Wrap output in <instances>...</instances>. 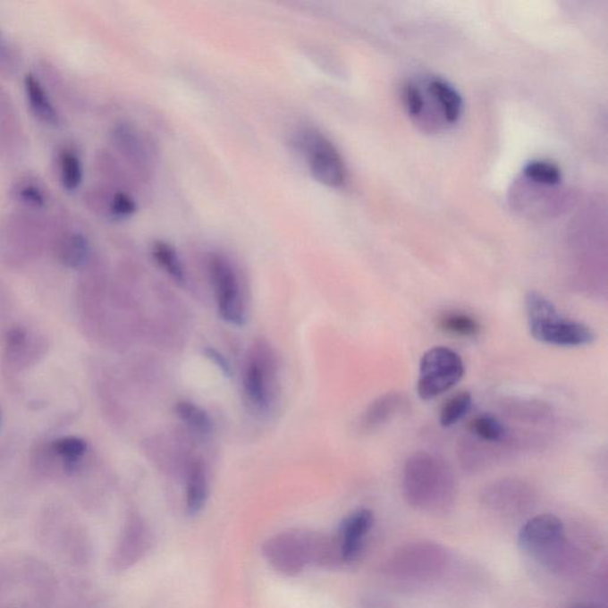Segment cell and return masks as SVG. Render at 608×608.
Masks as SVG:
<instances>
[{"instance_id":"6da1fadb","label":"cell","mask_w":608,"mask_h":608,"mask_svg":"<svg viewBox=\"0 0 608 608\" xmlns=\"http://www.w3.org/2000/svg\"><path fill=\"white\" fill-rule=\"evenodd\" d=\"M403 495L408 505L418 511H448L456 497L455 477L450 465L426 452L411 455L404 465Z\"/></svg>"},{"instance_id":"7a4b0ae2","label":"cell","mask_w":608,"mask_h":608,"mask_svg":"<svg viewBox=\"0 0 608 608\" xmlns=\"http://www.w3.org/2000/svg\"><path fill=\"white\" fill-rule=\"evenodd\" d=\"M401 99L409 117L426 132L453 126L462 115L461 96L451 83L437 76L405 82Z\"/></svg>"},{"instance_id":"3957f363","label":"cell","mask_w":608,"mask_h":608,"mask_svg":"<svg viewBox=\"0 0 608 608\" xmlns=\"http://www.w3.org/2000/svg\"><path fill=\"white\" fill-rule=\"evenodd\" d=\"M519 545L522 552L549 570L566 571L577 561L567 528L552 513L528 519L519 529Z\"/></svg>"},{"instance_id":"277c9868","label":"cell","mask_w":608,"mask_h":608,"mask_svg":"<svg viewBox=\"0 0 608 608\" xmlns=\"http://www.w3.org/2000/svg\"><path fill=\"white\" fill-rule=\"evenodd\" d=\"M450 553L440 543L415 541L394 550L386 560V578L403 586H421L436 581L446 571Z\"/></svg>"},{"instance_id":"5b68a950","label":"cell","mask_w":608,"mask_h":608,"mask_svg":"<svg viewBox=\"0 0 608 608\" xmlns=\"http://www.w3.org/2000/svg\"><path fill=\"white\" fill-rule=\"evenodd\" d=\"M528 325L532 338L546 345L581 347L591 345L595 332L581 322L563 317L539 292L531 291L526 299Z\"/></svg>"},{"instance_id":"8992f818","label":"cell","mask_w":608,"mask_h":608,"mask_svg":"<svg viewBox=\"0 0 608 608\" xmlns=\"http://www.w3.org/2000/svg\"><path fill=\"white\" fill-rule=\"evenodd\" d=\"M277 364L269 343L259 340L249 349L244 371L246 400L255 410L269 411L274 397Z\"/></svg>"},{"instance_id":"52a82bcc","label":"cell","mask_w":608,"mask_h":608,"mask_svg":"<svg viewBox=\"0 0 608 608\" xmlns=\"http://www.w3.org/2000/svg\"><path fill=\"white\" fill-rule=\"evenodd\" d=\"M465 375L461 357L444 346L433 347L419 361L418 393L423 401L434 400L456 385Z\"/></svg>"},{"instance_id":"ba28073f","label":"cell","mask_w":608,"mask_h":608,"mask_svg":"<svg viewBox=\"0 0 608 608\" xmlns=\"http://www.w3.org/2000/svg\"><path fill=\"white\" fill-rule=\"evenodd\" d=\"M298 144L315 181L329 188L345 186V162L334 144L324 133L313 129L304 130L300 133Z\"/></svg>"},{"instance_id":"9c48e42d","label":"cell","mask_w":608,"mask_h":608,"mask_svg":"<svg viewBox=\"0 0 608 608\" xmlns=\"http://www.w3.org/2000/svg\"><path fill=\"white\" fill-rule=\"evenodd\" d=\"M208 273L220 317L227 324L241 327L246 322V310L233 266L225 256L212 253L208 258Z\"/></svg>"},{"instance_id":"30bf717a","label":"cell","mask_w":608,"mask_h":608,"mask_svg":"<svg viewBox=\"0 0 608 608\" xmlns=\"http://www.w3.org/2000/svg\"><path fill=\"white\" fill-rule=\"evenodd\" d=\"M535 494L529 485L516 479L495 481L484 488L481 504L488 511L502 516H516L534 504Z\"/></svg>"},{"instance_id":"8fae6325","label":"cell","mask_w":608,"mask_h":608,"mask_svg":"<svg viewBox=\"0 0 608 608\" xmlns=\"http://www.w3.org/2000/svg\"><path fill=\"white\" fill-rule=\"evenodd\" d=\"M374 523V512L368 509L357 510L343 520L338 537H336L342 562L350 563L358 559L363 552L365 542L370 535Z\"/></svg>"},{"instance_id":"7c38bea8","label":"cell","mask_w":608,"mask_h":608,"mask_svg":"<svg viewBox=\"0 0 608 608\" xmlns=\"http://www.w3.org/2000/svg\"><path fill=\"white\" fill-rule=\"evenodd\" d=\"M46 343L43 340H30L28 332L14 327L7 333L5 359L9 367L21 370L36 363L46 353Z\"/></svg>"},{"instance_id":"4fadbf2b","label":"cell","mask_w":608,"mask_h":608,"mask_svg":"<svg viewBox=\"0 0 608 608\" xmlns=\"http://www.w3.org/2000/svg\"><path fill=\"white\" fill-rule=\"evenodd\" d=\"M301 539L292 536H282V537L269 543V553L271 562L282 571L292 573L302 570L304 563V546H301Z\"/></svg>"},{"instance_id":"5bb4252c","label":"cell","mask_w":608,"mask_h":608,"mask_svg":"<svg viewBox=\"0 0 608 608\" xmlns=\"http://www.w3.org/2000/svg\"><path fill=\"white\" fill-rule=\"evenodd\" d=\"M405 404L403 394L400 393H389L383 394L377 400L372 401L364 415L361 416V429L374 430L379 428L401 410Z\"/></svg>"},{"instance_id":"9a60e30c","label":"cell","mask_w":608,"mask_h":608,"mask_svg":"<svg viewBox=\"0 0 608 608\" xmlns=\"http://www.w3.org/2000/svg\"><path fill=\"white\" fill-rule=\"evenodd\" d=\"M208 497L207 473L201 460H194L187 473L186 504L190 515H197L204 508Z\"/></svg>"},{"instance_id":"2e32d148","label":"cell","mask_w":608,"mask_h":608,"mask_svg":"<svg viewBox=\"0 0 608 608\" xmlns=\"http://www.w3.org/2000/svg\"><path fill=\"white\" fill-rule=\"evenodd\" d=\"M25 93H27L29 104L35 114L41 121L56 124L59 115L49 97L46 96L45 89L41 83L35 79V76L27 75L24 80Z\"/></svg>"},{"instance_id":"e0dca14e","label":"cell","mask_w":608,"mask_h":608,"mask_svg":"<svg viewBox=\"0 0 608 608\" xmlns=\"http://www.w3.org/2000/svg\"><path fill=\"white\" fill-rule=\"evenodd\" d=\"M152 257L156 263L173 278L176 283H186V270H184L182 260L179 253L169 242L157 241L154 242L151 249Z\"/></svg>"},{"instance_id":"ac0fdd59","label":"cell","mask_w":608,"mask_h":608,"mask_svg":"<svg viewBox=\"0 0 608 608\" xmlns=\"http://www.w3.org/2000/svg\"><path fill=\"white\" fill-rule=\"evenodd\" d=\"M502 411L519 421L535 423L548 418L552 408L539 401L510 400L502 404Z\"/></svg>"},{"instance_id":"d6986e66","label":"cell","mask_w":608,"mask_h":608,"mask_svg":"<svg viewBox=\"0 0 608 608\" xmlns=\"http://www.w3.org/2000/svg\"><path fill=\"white\" fill-rule=\"evenodd\" d=\"M50 451L61 459L64 470L74 472L86 454L87 443L85 440L80 439V437H61V439L54 441L52 446H50Z\"/></svg>"},{"instance_id":"ffe728a7","label":"cell","mask_w":608,"mask_h":608,"mask_svg":"<svg viewBox=\"0 0 608 608\" xmlns=\"http://www.w3.org/2000/svg\"><path fill=\"white\" fill-rule=\"evenodd\" d=\"M177 418L198 434H209L213 429V422L208 412L200 405L190 401H179L175 404Z\"/></svg>"},{"instance_id":"44dd1931","label":"cell","mask_w":608,"mask_h":608,"mask_svg":"<svg viewBox=\"0 0 608 608\" xmlns=\"http://www.w3.org/2000/svg\"><path fill=\"white\" fill-rule=\"evenodd\" d=\"M469 430L481 443L494 444L504 443L509 433L508 428L497 418L490 414L477 416L470 422Z\"/></svg>"},{"instance_id":"7402d4cb","label":"cell","mask_w":608,"mask_h":608,"mask_svg":"<svg viewBox=\"0 0 608 608\" xmlns=\"http://www.w3.org/2000/svg\"><path fill=\"white\" fill-rule=\"evenodd\" d=\"M524 179L543 187H556L562 181L560 169L553 163L532 161L523 170Z\"/></svg>"},{"instance_id":"603a6c76","label":"cell","mask_w":608,"mask_h":608,"mask_svg":"<svg viewBox=\"0 0 608 608\" xmlns=\"http://www.w3.org/2000/svg\"><path fill=\"white\" fill-rule=\"evenodd\" d=\"M443 331L450 333L452 335L461 336V338H472L479 334L480 325L476 318L469 317V314L452 313L444 314L439 322Z\"/></svg>"},{"instance_id":"cb8c5ba5","label":"cell","mask_w":608,"mask_h":608,"mask_svg":"<svg viewBox=\"0 0 608 608\" xmlns=\"http://www.w3.org/2000/svg\"><path fill=\"white\" fill-rule=\"evenodd\" d=\"M472 394L469 391L455 394L443 405L440 414V425L444 428H450L461 421L472 408Z\"/></svg>"},{"instance_id":"d4e9b609","label":"cell","mask_w":608,"mask_h":608,"mask_svg":"<svg viewBox=\"0 0 608 608\" xmlns=\"http://www.w3.org/2000/svg\"><path fill=\"white\" fill-rule=\"evenodd\" d=\"M89 255V246L82 235L72 234L64 239L60 248V259L64 266L79 267L85 264Z\"/></svg>"},{"instance_id":"484cf974","label":"cell","mask_w":608,"mask_h":608,"mask_svg":"<svg viewBox=\"0 0 608 608\" xmlns=\"http://www.w3.org/2000/svg\"><path fill=\"white\" fill-rule=\"evenodd\" d=\"M60 177L68 190H75L81 184L82 165L74 152L66 150L60 155Z\"/></svg>"},{"instance_id":"4316f807","label":"cell","mask_w":608,"mask_h":608,"mask_svg":"<svg viewBox=\"0 0 608 608\" xmlns=\"http://www.w3.org/2000/svg\"><path fill=\"white\" fill-rule=\"evenodd\" d=\"M137 211V205L132 198L129 195L118 193L115 194L111 202V212L119 218H126V216L132 215Z\"/></svg>"},{"instance_id":"83f0119b","label":"cell","mask_w":608,"mask_h":608,"mask_svg":"<svg viewBox=\"0 0 608 608\" xmlns=\"http://www.w3.org/2000/svg\"><path fill=\"white\" fill-rule=\"evenodd\" d=\"M205 354L206 357H207L208 359L226 376V377H230L232 374L231 365L228 363L225 356H223L218 350L213 349V347H207V349L205 350Z\"/></svg>"},{"instance_id":"f1b7e54d","label":"cell","mask_w":608,"mask_h":608,"mask_svg":"<svg viewBox=\"0 0 608 608\" xmlns=\"http://www.w3.org/2000/svg\"><path fill=\"white\" fill-rule=\"evenodd\" d=\"M21 197L28 204L34 206H42L43 202H45L42 191L34 186L24 187L21 190Z\"/></svg>"},{"instance_id":"f546056e","label":"cell","mask_w":608,"mask_h":608,"mask_svg":"<svg viewBox=\"0 0 608 608\" xmlns=\"http://www.w3.org/2000/svg\"><path fill=\"white\" fill-rule=\"evenodd\" d=\"M575 608H586V607H575Z\"/></svg>"}]
</instances>
